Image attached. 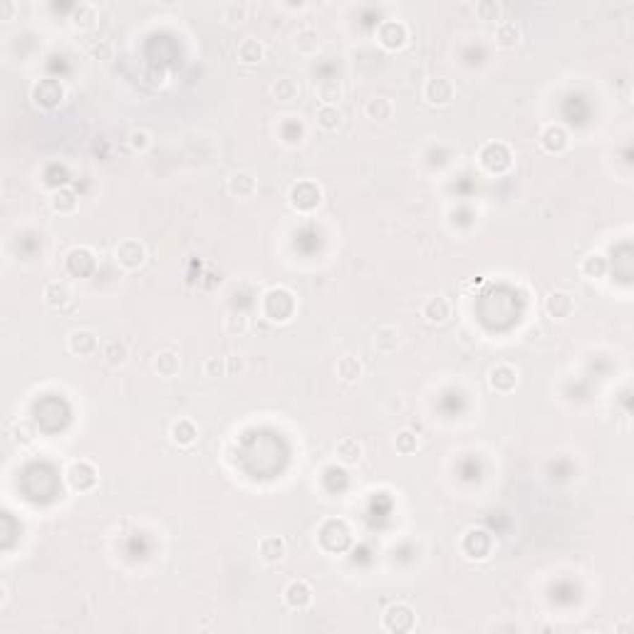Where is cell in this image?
<instances>
[{
	"instance_id": "74e56055",
	"label": "cell",
	"mask_w": 634,
	"mask_h": 634,
	"mask_svg": "<svg viewBox=\"0 0 634 634\" xmlns=\"http://www.w3.org/2000/svg\"><path fill=\"white\" fill-rule=\"evenodd\" d=\"M394 446H396V451H399V453L409 456V453H414L416 449H419V439H416V434L409 432V429H401V432L396 434Z\"/></svg>"
},
{
	"instance_id": "9a60e30c",
	"label": "cell",
	"mask_w": 634,
	"mask_h": 634,
	"mask_svg": "<svg viewBox=\"0 0 634 634\" xmlns=\"http://www.w3.org/2000/svg\"><path fill=\"white\" fill-rule=\"evenodd\" d=\"M67 270H70L72 275H80V278H85V275H92L97 268V260L95 255L90 253L87 248H75L67 253V260H65Z\"/></svg>"
},
{
	"instance_id": "9c48e42d",
	"label": "cell",
	"mask_w": 634,
	"mask_h": 634,
	"mask_svg": "<svg viewBox=\"0 0 634 634\" xmlns=\"http://www.w3.org/2000/svg\"><path fill=\"white\" fill-rule=\"evenodd\" d=\"M421 317L429 322V325H444V322L451 317V303L441 295L437 298H429L427 303L421 305Z\"/></svg>"
},
{
	"instance_id": "277c9868",
	"label": "cell",
	"mask_w": 634,
	"mask_h": 634,
	"mask_svg": "<svg viewBox=\"0 0 634 634\" xmlns=\"http://www.w3.org/2000/svg\"><path fill=\"white\" fill-rule=\"evenodd\" d=\"M406 40H409V30L401 20H384L377 28V42L384 50H399L406 45Z\"/></svg>"
},
{
	"instance_id": "d6986e66",
	"label": "cell",
	"mask_w": 634,
	"mask_h": 634,
	"mask_svg": "<svg viewBox=\"0 0 634 634\" xmlns=\"http://www.w3.org/2000/svg\"><path fill=\"white\" fill-rule=\"evenodd\" d=\"M50 206L55 214H75L77 206H80V198H77V193L72 191V188L62 186V188H57V191H52Z\"/></svg>"
},
{
	"instance_id": "f1b7e54d",
	"label": "cell",
	"mask_w": 634,
	"mask_h": 634,
	"mask_svg": "<svg viewBox=\"0 0 634 634\" xmlns=\"http://www.w3.org/2000/svg\"><path fill=\"white\" fill-rule=\"evenodd\" d=\"M99 355L109 367H122L127 362V345L119 340H109L99 347Z\"/></svg>"
},
{
	"instance_id": "8d00e7d4",
	"label": "cell",
	"mask_w": 634,
	"mask_h": 634,
	"mask_svg": "<svg viewBox=\"0 0 634 634\" xmlns=\"http://www.w3.org/2000/svg\"><path fill=\"white\" fill-rule=\"evenodd\" d=\"M35 437H37L35 427H32L28 419H20V421L13 424V439H16L18 444H23V446H28V444L35 441Z\"/></svg>"
},
{
	"instance_id": "ba28073f",
	"label": "cell",
	"mask_w": 634,
	"mask_h": 634,
	"mask_svg": "<svg viewBox=\"0 0 634 634\" xmlns=\"http://www.w3.org/2000/svg\"><path fill=\"white\" fill-rule=\"evenodd\" d=\"M62 97H65V87L60 85L57 80H40L35 87H32V99H35L37 107H55L60 104Z\"/></svg>"
},
{
	"instance_id": "7a4b0ae2",
	"label": "cell",
	"mask_w": 634,
	"mask_h": 634,
	"mask_svg": "<svg viewBox=\"0 0 634 634\" xmlns=\"http://www.w3.org/2000/svg\"><path fill=\"white\" fill-rule=\"evenodd\" d=\"M322 201V188L315 181H300L290 188V206L295 211H312Z\"/></svg>"
},
{
	"instance_id": "4fadbf2b",
	"label": "cell",
	"mask_w": 634,
	"mask_h": 634,
	"mask_svg": "<svg viewBox=\"0 0 634 634\" xmlns=\"http://www.w3.org/2000/svg\"><path fill=\"white\" fill-rule=\"evenodd\" d=\"M67 347H70L72 355H80V357H90V355H95V352H99V342H97V335L92 330L70 332Z\"/></svg>"
},
{
	"instance_id": "1f68e13d",
	"label": "cell",
	"mask_w": 634,
	"mask_h": 634,
	"mask_svg": "<svg viewBox=\"0 0 634 634\" xmlns=\"http://www.w3.org/2000/svg\"><path fill=\"white\" fill-rule=\"evenodd\" d=\"M315 92H317L322 104H337L342 99V85L337 80H322Z\"/></svg>"
},
{
	"instance_id": "e0dca14e",
	"label": "cell",
	"mask_w": 634,
	"mask_h": 634,
	"mask_svg": "<svg viewBox=\"0 0 634 634\" xmlns=\"http://www.w3.org/2000/svg\"><path fill=\"white\" fill-rule=\"evenodd\" d=\"M42 300H45L47 307L60 310L72 300V290L67 288L65 283H60V280H52V283H47L45 290H42Z\"/></svg>"
},
{
	"instance_id": "ab89813d",
	"label": "cell",
	"mask_w": 634,
	"mask_h": 634,
	"mask_svg": "<svg viewBox=\"0 0 634 634\" xmlns=\"http://www.w3.org/2000/svg\"><path fill=\"white\" fill-rule=\"evenodd\" d=\"M203 374L211 377V379H219V377L228 374V367H226V357H208L203 362Z\"/></svg>"
},
{
	"instance_id": "52a82bcc",
	"label": "cell",
	"mask_w": 634,
	"mask_h": 634,
	"mask_svg": "<svg viewBox=\"0 0 634 634\" xmlns=\"http://www.w3.org/2000/svg\"><path fill=\"white\" fill-rule=\"evenodd\" d=\"M414 609L404 602L391 604L384 612V629H389V632H409V629H414Z\"/></svg>"
},
{
	"instance_id": "83f0119b",
	"label": "cell",
	"mask_w": 634,
	"mask_h": 634,
	"mask_svg": "<svg viewBox=\"0 0 634 634\" xmlns=\"http://www.w3.org/2000/svg\"><path fill=\"white\" fill-rule=\"evenodd\" d=\"M295 50L300 55H315L320 50V37H317V30L315 28H300L295 32Z\"/></svg>"
},
{
	"instance_id": "4dcf8cb0",
	"label": "cell",
	"mask_w": 634,
	"mask_h": 634,
	"mask_svg": "<svg viewBox=\"0 0 634 634\" xmlns=\"http://www.w3.org/2000/svg\"><path fill=\"white\" fill-rule=\"evenodd\" d=\"M496 42L501 47H516L520 42V28L516 20H501L496 25Z\"/></svg>"
},
{
	"instance_id": "f546056e",
	"label": "cell",
	"mask_w": 634,
	"mask_h": 634,
	"mask_svg": "<svg viewBox=\"0 0 634 634\" xmlns=\"http://www.w3.org/2000/svg\"><path fill=\"white\" fill-rule=\"evenodd\" d=\"M362 372H365V367H362V362L357 360V357L345 355V357L337 360V377H340L342 382H347V384H352V382L360 379Z\"/></svg>"
},
{
	"instance_id": "e575fe53",
	"label": "cell",
	"mask_w": 634,
	"mask_h": 634,
	"mask_svg": "<svg viewBox=\"0 0 634 634\" xmlns=\"http://www.w3.org/2000/svg\"><path fill=\"white\" fill-rule=\"evenodd\" d=\"M127 142H129V149H132V152L144 154V152L152 149L154 139H152V132H147V129H132L129 137H127Z\"/></svg>"
},
{
	"instance_id": "7402d4cb",
	"label": "cell",
	"mask_w": 634,
	"mask_h": 634,
	"mask_svg": "<svg viewBox=\"0 0 634 634\" xmlns=\"http://www.w3.org/2000/svg\"><path fill=\"white\" fill-rule=\"evenodd\" d=\"M169 437H171V441L176 444V446H191L193 441H196L198 437V429L196 424H193L191 419H178L176 424L171 427V432H169Z\"/></svg>"
},
{
	"instance_id": "484cf974",
	"label": "cell",
	"mask_w": 634,
	"mask_h": 634,
	"mask_svg": "<svg viewBox=\"0 0 634 634\" xmlns=\"http://www.w3.org/2000/svg\"><path fill=\"white\" fill-rule=\"evenodd\" d=\"M365 112L374 122H389L391 114H394V104H391L389 97H372L365 104Z\"/></svg>"
},
{
	"instance_id": "8fae6325",
	"label": "cell",
	"mask_w": 634,
	"mask_h": 634,
	"mask_svg": "<svg viewBox=\"0 0 634 634\" xmlns=\"http://www.w3.org/2000/svg\"><path fill=\"white\" fill-rule=\"evenodd\" d=\"M226 188H228V193L233 198H250V196H255V191H258V178H255L250 171H236L228 176Z\"/></svg>"
},
{
	"instance_id": "cb8c5ba5",
	"label": "cell",
	"mask_w": 634,
	"mask_h": 634,
	"mask_svg": "<svg viewBox=\"0 0 634 634\" xmlns=\"http://www.w3.org/2000/svg\"><path fill=\"white\" fill-rule=\"evenodd\" d=\"M396 347H399V330H396L394 325H379L374 330V350L389 355V352H394Z\"/></svg>"
},
{
	"instance_id": "44dd1931",
	"label": "cell",
	"mask_w": 634,
	"mask_h": 634,
	"mask_svg": "<svg viewBox=\"0 0 634 634\" xmlns=\"http://www.w3.org/2000/svg\"><path fill=\"white\" fill-rule=\"evenodd\" d=\"M236 55H238V60L243 62V65H258V62L265 57V47H263V42L255 40V37H245V40H240L238 47H236Z\"/></svg>"
},
{
	"instance_id": "6da1fadb",
	"label": "cell",
	"mask_w": 634,
	"mask_h": 634,
	"mask_svg": "<svg viewBox=\"0 0 634 634\" xmlns=\"http://www.w3.org/2000/svg\"><path fill=\"white\" fill-rule=\"evenodd\" d=\"M295 295L285 288H273L263 298V315L270 322H288L295 315Z\"/></svg>"
},
{
	"instance_id": "603a6c76",
	"label": "cell",
	"mask_w": 634,
	"mask_h": 634,
	"mask_svg": "<svg viewBox=\"0 0 634 634\" xmlns=\"http://www.w3.org/2000/svg\"><path fill=\"white\" fill-rule=\"evenodd\" d=\"M154 370H157V374L164 377V379H171V377H176L178 372H181V360H178L176 352L164 350V352H159L157 360H154Z\"/></svg>"
},
{
	"instance_id": "5bb4252c",
	"label": "cell",
	"mask_w": 634,
	"mask_h": 634,
	"mask_svg": "<svg viewBox=\"0 0 634 634\" xmlns=\"http://www.w3.org/2000/svg\"><path fill=\"white\" fill-rule=\"evenodd\" d=\"M540 147L550 154H563L565 149L570 147V137L560 124H548V127L540 132Z\"/></svg>"
},
{
	"instance_id": "d4e9b609",
	"label": "cell",
	"mask_w": 634,
	"mask_h": 634,
	"mask_svg": "<svg viewBox=\"0 0 634 634\" xmlns=\"http://www.w3.org/2000/svg\"><path fill=\"white\" fill-rule=\"evenodd\" d=\"M270 97L278 102H295L300 97V85L293 77H278L270 85Z\"/></svg>"
},
{
	"instance_id": "4316f807",
	"label": "cell",
	"mask_w": 634,
	"mask_h": 634,
	"mask_svg": "<svg viewBox=\"0 0 634 634\" xmlns=\"http://www.w3.org/2000/svg\"><path fill=\"white\" fill-rule=\"evenodd\" d=\"M70 20L77 30H92V28L97 25V20H99V16H97V8L92 6V3H80V6L72 11Z\"/></svg>"
},
{
	"instance_id": "b9f144b4",
	"label": "cell",
	"mask_w": 634,
	"mask_h": 634,
	"mask_svg": "<svg viewBox=\"0 0 634 634\" xmlns=\"http://www.w3.org/2000/svg\"><path fill=\"white\" fill-rule=\"evenodd\" d=\"M226 367H228V374H238V372H243L245 362L240 355H231L228 360H226Z\"/></svg>"
},
{
	"instance_id": "ac0fdd59",
	"label": "cell",
	"mask_w": 634,
	"mask_h": 634,
	"mask_svg": "<svg viewBox=\"0 0 634 634\" xmlns=\"http://www.w3.org/2000/svg\"><path fill=\"white\" fill-rule=\"evenodd\" d=\"M335 453L345 466H355V463H360L362 456H365V446H362V441H357V439L345 437L342 441H337Z\"/></svg>"
},
{
	"instance_id": "30bf717a",
	"label": "cell",
	"mask_w": 634,
	"mask_h": 634,
	"mask_svg": "<svg viewBox=\"0 0 634 634\" xmlns=\"http://www.w3.org/2000/svg\"><path fill=\"white\" fill-rule=\"evenodd\" d=\"M545 310H548V315L555 317V320H568L570 315L575 312L573 295L565 293V290H553L548 295V300H545Z\"/></svg>"
},
{
	"instance_id": "5b68a950",
	"label": "cell",
	"mask_w": 634,
	"mask_h": 634,
	"mask_svg": "<svg viewBox=\"0 0 634 634\" xmlns=\"http://www.w3.org/2000/svg\"><path fill=\"white\" fill-rule=\"evenodd\" d=\"M453 97H456V87L446 77H434L424 85V99L434 107H446L453 102Z\"/></svg>"
},
{
	"instance_id": "8992f818",
	"label": "cell",
	"mask_w": 634,
	"mask_h": 634,
	"mask_svg": "<svg viewBox=\"0 0 634 634\" xmlns=\"http://www.w3.org/2000/svg\"><path fill=\"white\" fill-rule=\"evenodd\" d=\"M67 483L72 491H92L97 486V468L90 461H75L67 468Z\"/></svg>"
},
{
	"instance_id": "7bdbcfd3",
	"label": "cell",
	"mask_w": 634,
	"mask_h": 634,
	"mask_svg": "<svg viewBox=\"0 0 634 634\" xmlns=\"http://www.w3.org/2000/svg\"><path fill=\"white\" fill-rule=\"evenodd\" d=\"M109 52H112V47H109V42H107V40H99V45L92 47V55L99 57V60H107Z\"/></svg>"
},
{
	"instance_id": "ffe728a7",
	"label": "cell",
	"mask_w": 634,
	"mask_h": 634,
	"mask_svg": "<svg viewBox=\"0 0 634 634\" xmlns=\"http://www.w3.org/2000/svg\"><path fill=\"white\" fill-rule=\"evenodd\" d=\"M258 553L265 563H278V560H283L285 553H288V543H285L280 535H268V538L260 540Z\"/></svg>"
},
{
	"instance_id": "d6a6232c",
	"label": "cell",
	"mask_w": 634,
	"mask_h": 634,
	"mask_svg": "<svg viewBox=\"0 0 634 634\" xmlns=\"http://www.w3.org/2000/svg\"><path fill=\"white\" fill-rule=\"evenodd\" d=\"M580 270H583L585 278H602V275L607 273V260H604L599 253H590L587 258L583 260Z\"/></svg>"
},
{
	"instance_id": "60d3db41",
	"label": "cell",
	"mask_w": 634,
	"mask_h": 634,
	"mask_svg": "<svg viewBox=\"0 0 634 634\" xmlns=\"http://www.w3.org/2000/svg\"><path fill=\"white\" fill-rule=\"evenodd\" d=\"M245 16H248V6L245 3H228L224 8V20L228 23H240L245 20Z\"/></svg>"
},
{
	"instance_id": "7c38bea8",
	"label": "cell",
	"mask_w": 634,
	"mask_h": 634,
	"mask_svg": "<svg viewBox=\"0 0 634 634\" xmlns=\"http://www.w3.org/2000/svg\"><path fill=\"white\" fill-rule=\"evenodd\" d=\"M283 597L290 609H307L312 604V587L305 580H295L285 587Z\"/></svg>"
},
{
	"instance_id": "d590c367",
	"label": "cell",
	"mask_w": 634,
	"mask_h": 634,
	"mask_svg": "<svg viewBox=\"0 0 634 634\" xmlns=\"http://www.w3.org/2000/svg\"><path fill=\"white\" fill-rule=\"evenodd\" d=\"M224 327L231 337H240L248 332V317H245L243 312H231V315H226Z\"/></svg>"
},
{
	"instance_id": "3957f363",
	"label": "cell",
	"mask_w": 634,
	"mask_h": 634,
	"mask_svg": "<svg viewBox=\"0 0 634 634\" xmlns=\"http://www.w3.org/2000/svg\"><path fill=\"white\" fill-rule=\"evenodd\" d=\"M114 258L124 270H139L147 263V248H144L142 240L127 238L114 248Z\"/></svg>"
},
{
	"instance_id": "2e32d148",
	"label": "cell",
	"mask_w": 634,
	"mask_h": 634,
	"mask_svg": "<svg viewBox=\"0 0 634 634\" xmlns=\"http://www.w3.org/2000/svg\"><path fill=\"white\" fill-rule=\"evenodd\" d=\"M488 382H491V389L501 391V394H508V391H513L518 386V372L513 370L511 365H498L491 370Z\"/></svg>"
},
{
	"instance_id": "f35d334b",
	"label": "cell",
	"mask_w": 634,
	"mask_h": 634,
	"mask_svg": "<svg viewBox=\"0 0 634 634\" xmlns=\"http://www.w3.org/2000/svg\"><path fill=\"white\" fill-rule=\"evenodd\" d=\"M501 3H496V0H481V3H476V16L481 18V20H501Z\"/></svg>"
},
{
	"instance_id": "836d02e7",
	"label": "cell",
	"mask_w": 634,
	"mask_h": 634,
	"mask_svg": "<svg viewBox=\"0 0 634 634\" xmlns=\"http://www.w3.org/2000/svg\"><path fill=\"white\" fill-rule=\"evenodd\" d=\"M317 124L322 129H327V132L337 129L340 127V109L335 104H320V109H317Z\"/></svg>"
}]
</instances>
